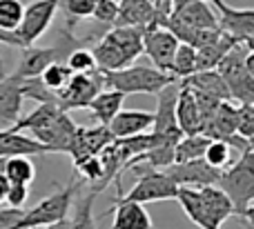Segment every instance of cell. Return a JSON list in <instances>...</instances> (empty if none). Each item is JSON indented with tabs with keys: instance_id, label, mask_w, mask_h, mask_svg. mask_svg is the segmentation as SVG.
I'll use <instances>...</instances> for the list:
<instances>
[{
	"instance_id": "cell-1",
	"label": "cell",
	"mask_w": 254,
	"mask_h": 229,
	"mask_svg": "<svg viewBox=\"0 0 254 229\" xmlns=\"http://www.w3.org/2000/svg\"><path fill=\"white\" fill-rule=\"evenodd\" d=\"M92 51L101 71L123 69L143 53V29H138V27H112L96 40Z\"/></svg>"
},
{
	"instance_id": "cell-2",
	"label": "cell",
	"mask_w": 254,
	"mask_h": 229,
	"mask_svg": "<svg viewBox=\"0 0 254 229\" xmlns=\"http://www.w3.org/2000/svg\"><path fill=\"white\" fill-rule=\"evenodd\" d=\"M103 76H105V87L119 89L125 96L127 93H152V96H156L163 87L179 80L174 74L161 71L154 65H127L123 69L103 71Z\"/></svg>"
},
{
	"instance_id": "cell-3",
	"label": "cell",
	"mask_w": 254,
	"mask_h": 229,
	"mask_svg": "<svg viewBox=\"0 0 254 229\" xmlns=\"http://www.w3.org/2000/svg\"><path fill=\"white\" fill-rule=\"evenodd\" d=\"M250 49V40H239L216 65V71L223 76L228 85L230 98L237 100L239 105L250 102L254 105V76L246 67V53Z\"/></svg>"
},
{
	"instance_id": "cell-4",
	"label": "cell",
	"mask_w": 254,
	"mask_h": 229,
	"mask_svg": "<svg viewBox=\"0 0 254 229\" xmlns=\"http://www.w3.org/2000/svg\"><path fill=\"white\" fill-rule=\"evenodd\" d=\"M216 185L232 198L237 216H241L243 209L254 203V149L241 151L237 163L221 172Z\"/></svg>"
},
{
	"instance_id": "cell-5",
	"label": "cell",
	"mask_w": 254,
	"mask_h": 229,
	"mask_svg": "<svg viewBox=\"0 0 254 229\" xmlns=\"http://www.w3.org/2000/svg\"><path fill=\"white\" fill-rule=\"evenodd\" d=\"M136 174V183L127 194H119L116 198L121 200H134V203H161V200H176L179 185L167 176L163 169L152 167H131Z\"/></svg>"
},
{
	"instance_id": "cell-6",
	"label": "cell",
	"mask_w": 254,
	"mask_h": 229,
	"mask_svg": "<svg viewBox=\"0 0 254 229\" xmlns=\"http://www.w3.org/2000/svg\"><path fill=\"white\" fill-rule=\"evenodd\" d=\"M74 196H76V181H71L67 187L54 191L52 196L43 198L31 209H27L25 216L16 223L13 229H40L45 225H52V223L65 221L71 205H74Z\"/></svg>"
},
{
	"instance_id": "cell-7",
	"label": "cell",
	"mask_w": 254,
	"mask_h": 229,
	"mask_svg": "<svg viewBox=\"0 0 254 229\" xmlns=\"http://www.w3.org/2000/svg\"><path fill=\"white\" fill-rule=\"evenodd\" d=\"M101 89H105V76L101 69L89 74H71L67 85L58 92V107L63 111L87 109Z\"/></svg>"
},
{
	"instance_id": "cell-8",
	"label": "cell",
	"mask_w": 254,
	"mask_h": 229,
	"mask_svg": "<svg viewBox=\"0 0 254 229\" xmlns=\"http://www.w3.org/2000/svg\"><path fill=\"white\" fill-rule=\"evenodd\" d=\"M63 0H31L25 4V13H22V22L18 27V36H20L22 45L29 47L36 45L45 36V31L52 27V20L56 11L61 9Z\"/></svg>"
},
{
	"instance_id": "cell-9",
	"label": "cell",
	"mask_w": 254,
	"mask_h": 229,
	"mask_svg": "<svg viewBox=\"0 0 254 229\" xmlns=\"http://www.w3.org/2000/svg\"><path fill=\"white\" fill-rule=\"evenodd\" d=\"M181 40L163 25H149L143 29V53L152 60L154 67L172 74V62Z\"/></svg>"
},
{
	"instance_id": "cell-10",
	"label": "cell",
	"mask_w": 254,
	"mask_h": 229,
	"mask_svg": "<svg viewBox=\"0 0 254 229\" xmlns=\"http://www.w3.org/2000/svg\"><path fill=\"white\" fill-rule=\"evenodd\" d=\"M179 89H181V80H174V83H170L156 93V111H154V125H152L154 134H158L163 138H172V140H181V136H183L179 120H176Z\"/></svg>"
},
{
	"instance_id": "cell-11",
	"label": "cell",
	"mask_w": 254,
	"mask_h": 229,
	"mask_svg": "<svg viewBox=\"0 0 254 229\" xmlns=\"http://www.w3.org/2000/svg\"><path fill=\"white\" fill-rule=\"evenodd\" d=\"M163 172H167V176L179 187L201 189V187L207 185H216L223 169L212 167L210 163H205V158H196V160H183V163H172Z\"/></svg>"
},
{
	"instance_id": "cell-12",
	"label": "cell",
	"mask_w": 254,
	"mask_h": 229,
	"mask_svg": "<svg viewBox=\"0 0 254 229\" xmlns=\"http://www.w3.org/2000/svg\"><path fill=\"white\" fill-rule=\"evenodd\" d=\"M219 11V27L239 40H254V9L243 7L237 9L225 0H212Z\"/></svg>"
},
{
	"instance_id": "cell-13",
	"label": "cell",
	"mask_w": 254,
	"mask_h": 229,
	"mask_svg": "<svg viewBox=\"0 0 254 229\" xmlns=\"http://www.w3.org/2000/svg\"><path fill=\"white\" fill-rule=\"evenodd\" d=\"M114 140L116 138H114V134L110 132L107 125L98 123V127H76L67 154L71 156V160H78L89 154H101V151Z\"/></svg>"
},
{
	"instance_id": "cell-14",
	"label": "cell",
	"mask_w": 254,
	"mask_h": 229,
	"mask_svg": "<svg viewBox=\"0 0 254 229\" xmlns=\"http://www.w3.org/2000/svg\"><path fill=\"white\" fill-rule=\"evenodd\" d=\"M170 18L192 29H219V13L210 0H192L170 11Z\"/></svg>"
},
{
	"instance_id": "cell-15",
	"label": "cell",
	"mask_w": 254,
	"mask_h": 229,
	"mask_svg": "<svg viewBox=\"0 0 254 229\" xmlns=\"http://www.w3.org/2000/svg\"><path fill=\"white\" fill-rule=\"evenodd\" d=\"M74 132H76L74 120L67 116V111H61L54 123L34 132V138L47 147L49 154H67V149L71 145V138H74Z\"/></svg>"
},
{
	"instance_id": "cell-16",
	"label": "cell",
	"mask_w": 254,
	"mask_h": 229,
	"mask_svg": "<svg viewBox=\"0 0 254 229\" xmlns=\"http://www.w3.org/2000/svg\"><path fill=\"white\" fill-rule=\"evenodd\" d=\"M105 214H114L112 229H156L149 212L143 207V203L116 198L114 207L107 209Z\"/></svg>"
},
{
	"instance_id": "cell-17",
	"label": "cell",
	"mask_w": 254,
	"mask_h": 229,
	"mask_svg": "<svg viewBox=\"0 0 254 229\" xmlns=\"http://www.w3.org/2000/svg\"><path fill=\"white\" fill-rule=\"evenodd\" d=\"M152 125H154V111L121 109L119 114L112 118V123L107 125V127L114 134V138H127V136H134V134L149 132Z\"/></svg>"
},
{
	"instance_id": "cell-18",
	"label": "cell",
	"mask_w": 254,
	"mask_h": 229,
	"mask_svg": "<svg viewBox=\"0 0 254 229\" xmlns=\"http://www.w3.org/2000/svg\"><path fill=\"white\" fill-rule=\"evenodd\" d=\"M49 154V149L38 142L34 136H22V132L2 129L0 132V160L11 158V156H43Z\"/></svg>"
},
{
	"instance_id": "cell-19",
	"label": "cell",
	"mask_w": 254,
	"mask_h": 229,
	"mask_svg": "<svg viewBox=\"0 0 254 229\" xmlns=\"http://www.w3.org/2000/svg\"><path fill=\"white\" fill-rule=\"evenodd\" d=\"M22 78L16 74L0 78V120L7 125H13L20 118V107H22Z\"/></svg>"
},
{
	"instance_id": "cell-20",
	"label": "cell",
	"mask_w": 254,
	"mask_h": 229,
	"mask_svg": "<svg viewBox=\"0 0 254 229\" xmlns=\"http://www.w3.org/2000/svg\"><path fill=\"white\" fill-rule=\"evenodd\" d=\"M176 120L183 134H198L203 129L201 109H198L196 96H194L192 87L181 83L179 89V100H176Z\"/></svg>"
},
{
	"instance_id": "cell-21",
	"label": "cell",
	"mask_w": 254,
	"mask_h": 229,
	"mask_svg": "<svg viewBox=\"0 0 254 229\" xmlns=\"http://www.w3.org/2000/svg\"><path fill=\"white\" fill-rule=\"evenodd\" d=\"M201 196H203V203H205L207 216H210L212 225L216 229H221V225H223L230 216H237V207H234L232 198H230L219 185L201 187Z\"/></svg>"
},
{
	"instance_id": "cell-22",
	"label": "cell",
	"mask_w": 254,
	"mask_h": 229,
	"mask_svg": "<svg viewBox=\"0 0 254 229\" xmlns=\"http://www.w3.org/2000/svg\"><path fill=\"white\" fill-rule=\"evenodd\" d=\"M239 43V38H234L232 34L221 29L219 38H214L212 43L203 45L196 49V71H207V69H216V65L221 62V58Z\"/></svg>"
},
{
	"instance_id": "cell-23",
	"label": "cell",
	"mask_w": 254,
	"mask_h": 229,
	"mask_svg": "<svg viewBox=\"0 0 254 229\" xmlns=\"http://www.w3.org/2000/svg\"><path fill=\"white\" fill-rule=\"evenodd\" d=\"M181 209L185 212V216L194 223L198 229H216L212 225L210 216H207L205 203H203L201 189H194V187H179V194H176Z\"/></svg>"
},
{
	"instance_id": "cell-24",
	"label": "cell",
	"mask_w": 254,
	"mask_h": 229,
	"mask_svg": "<svg viewBox=\"0 0 254 229\" xmlns=\"http://www.w3.org/2000/svg\"><path fill=\"white\" fill-rule=\"evenodd\" d=\"M123 102H125V93L119 92V89H112L105 87L94 96V100L89 102L87 109L94 114V118L98 120L101 125H110L112 118L123 109Z\"/></svg>"
},
{
	"instance_id": "cell-25",
	"label": "cell",
	"mask_w": 254,
	"mask_h": 229,
	"mask_svg": "<svg viewBox=\"0 0 254 229\" xmlns=\"http://www.w3.org/2000/svg\"><path fill=\"white\" fill-rule=\"evenodd\" d=\"M185 85H190L192 89L201 93H207V96L216 98V100H232L228 92V85H225L223 76L216 69H207V71H194L192 76L183 78Z\"/></svg>"
},
{
	"instance_id": "cell-26",
	"label": "cell",
	"mask_w": 254,
	"mask_h": 229,
	"mask_svg": "<svg viewBox=\"0 0 254 229\" xmlns=\"http://www.w3.org/2000/svg\"><path fill=\"white\" fill-rule=\"evenodd\" d=\"M61 111L63 109L58 105H54V102H38V107H36L34 111H29L27 116H20L13 125H9V129H13V132H31L34 134V132H38V129L47 127L49 123H54Z\"/></svg>"
},
{
	"instance_id": "cell-27",
	"label": "cell",
	"mask_w": 254,
	"mask_h": 229,
	"mask_svg": "<svg viewBox=\"0 0 254 229\" xmlns=\"http://www.w3.org/2000/svg\"><path fill=\"white\" fill-rule=\"evenodd\" d=\"M212 138L205 136L203 132L198 134H183L181 140L176 142V149H174V163H183V160H196L203 158L205 154L207 145H210Z\"/></svg>"
},
{
	"instance_id": "cell-28",
	"label": "cell",
	"mask_w": 254,
	"mask_h": 229,
	"mask_svg": "<svg viewBox=\"0 0 254 229\" xmlns=\"http://www.w3.org/2000/svg\"><path fill=\"white\" fill-rule=\"evenodd\" d=\"M0 169L9 183H20V185H31L36 178V167L29 160V156H11V158L0 160Z\"/></svg>"
},
{
	"instance_id": "cell-29",
	"label": "cell",
	"mask_w": 254,
	"mask_h": 229,
	"mask_svg": "<svg viewBox=\"0 0 254 229\" xmlns=\"http://www.w3.org/2000/svg\"><path fill=\"white\" fill-rule=\"evenodd\" d=\"M196 71V47L188 43H179L174 53V62H172V74L179 80L188 78Z\"/></svg>"
},
{
	"instance_id": "cell-30",
	"label": "cell",
	"mask_w": 254,
	"mask_h": 229,
	"mask_svg": "<svg viewBox=\"0 0 254 229\" xmlns=\"http://www.w3.org/2000/svg\"><path fill=\"white\" fill-rule=\"evenodd\" d=\"M20 87H22V96L29 98V100L54 102V105H58V92L49 89L47 85L40 80V76H36V78H22Z\"/></svg>"
},
{
	"instance_id": "cell-31",
	"label": "cell",
	"mask_w": 254,
	"mask_h": 229,
	"mask_svg": "<svg viewBox=\"0 0 254 229\" xmlns=\"http://www.w3.org/2000/svg\"><path fill=\"white\" fill-rule=\"evenodd\" d=\"M25 0H0V29L16 31L22 22Z\"/></svg>"
},
{
	"instance_id": "cell-32",
	"label": "cell",
	"mask_w": 254,
	"mask_h": 229,
	"mask_svg": "<svg viewBox=\"0 0 254 229\" xmlns=\"http://www.w3.org/2000/svg\"><path fill=\"white\" fill-rule=\"evenodd\" d=\"M98 0H63L61 9L67 16V27L74 29V25L78 20H85V18H92L94 9H96Z\"/></svg>"
},
{
	"instance_id": "cell-33",
	"label": "cell",
	"mask_w": 254,
	"mask_h": 229,
	"mask_svg": "<svg viewBox=\"0 0 254 229\" xmlns=\"http://www.w3.org/2000/svg\"><path fill=\"white\" fill-rule=\"evenodd\" d=\"M71 74H74V71L69 69V65H67V62L56 60V62H52V65L45 67V71L40 74V80H43L49 89L61 92V89L67 85V80L71 78Z\"/></svg>"
},
{
	"instance_id": "cell-34",
	"label": "cell",
	"mask_w": 254,
	"mask_h": 229,
	"mask_svg": "<svg viewBox=\"0 0 254 229\" xmlns=\"http://www.w3.org/2000/svg\"><path fill=\"white\" fill-rule=\"evenodd\" d=\"M74 169L78 176H83L87 183L98 185L103 178V163H101V156L98 154H89V156H83V158L74 160Z\"/></svg>"
},
{
	"instance_id": "cell-35",
	"label": "cell",
	"mask_w": 254,
	"mask_h": 229,
	"mask_svg": "<svg viewBox=\"0 0 254 229\" xmlns=\"http://www.w3.org/2000/svg\"><path fill=\"white\" fill-rule=\"evenodd\" d=\"M232 151L234 149L225 140L212 138L210 145H207V149H205V154H203V158H205V163H210L212 167L225 169L230 165V160H232Z\"/></svg>"
},
{
	"instance_id": "cell-36",
	"label": "cell",
	"mask_w": 254,
	"mask_h": 229,
	"mask_svg": "<svg viewBox=\"0 0 254 229\" xmlns=\"http://www.w3.org/2000/svg\"><path fill=\"white\" fill-rule=\"evenodd\" d=\"M67 65L74 74H89V71H96L98 65H96V58H94V51L87 47H76L74 51L67 56Z\"/></svg>"
},
{
	"instance_id": "cell-37",
	"label": "cell",
	"mask_w": 254,
	"mask_h": 229,
	"mask_svg": "<svg viewBox=\"0 0 254 229\" xmlns=\"http://www.w3.org/2000/svg\"><path fill=\"white\" fill-rule=\"evenodd\" d=\"M94 198H96V191H89V194L78 203L76 214H74V221L69 223V229H96V221H94V214H92Z\"/></svg>"
},
{
	"instance_id": "cell-38",
	"label": "cell",
	"mask_w": 254,
	"mask_h": 229,
	"mask_svg": "<svg viewBox=\"0 0 254 229\" xmlns=\"http://www.w3.org/2000/svg\"><path fill=\"white\" fill-rule=\"evenodd\" d=\"M116 16H119V0H98L96 9H94L92 18L101 25H112L114 27Z\"/></svg>"
},
{
	"instance_id": "cell-39",
	"label": "cell",
	"mask_w": 254,
	"mask_h": 229,
	"mask_svg": "<svg viewBox=\"0 0 254 229\" xmlns=\"http://www.w3.org/2000/svg\"><path fill=\"white\" fill-rule=\"evenodd\" d=\"M237 132L241 134L243 138H252L254 136V105L250 102H243L239 105V125Z\"/></svg>"
},
{
	"instance_id": "cell-40",
	"label": "cell",
	"mask_w": 254,
	"mask_h": 229,
	"mask_svg": "<svg viewBox=\"0 0 254 229\" xmlns=\"http://www.w3.org/2000/svg\"><path fill=\"white\" fill-rule=\"evenodd\" d=\"M27 198H29V185L11 183V187H9V191H7V200H4V203H7L9 207H22V205L27 203Z\"/></svg>"
},
{
	"instance_id": "cell-41",
	"label": "cell",
	"mask_w": 254,
	"mask_h": 229,
	"mask_svg": "<svg viewBox=\"0 0 254 229\" xmlns=\"http://www.w3.org/2000/svg\"><path fill=\"white\" fill-rule=\"evenodd\" d=\"M22 216H25L22 207H2L0 209V229H13Z\"/></svg>"
},
{
	"instance_id": "cell-42",
	"label": "cell",
	"mask_w": 254,
	"mask_h": 229,
	"mask_svg": "<svg viewBox=\"0 0 254 229\" xmlns=\"http://www.w3.org/2000/svg\"><path fill=\"white\" fill-rule=\"evenodd\" d=\"M9 187H11V183H9V178L4 176V172L0 169V205H4V200H7Z\"/></svg>"
},
{
	"instance_id": "cell-43",
	"label": "cell",
	"mask_w": 254,
	"mask_h": 229,
	"mask_svg": "<svg viewBox=\"0 0 254 229\" xmlns=\"http://www.w3.org/2000/svg\"><path fill=\"white\" fill-rule=\"evenodd\" d=\"M241 218H246V221H248V223H250V225L254 227V203H252V205H248V207L243 209Z\"/></svg>"
},
{
	"instance_id": "cell-44",
	"label": "cell",
	"mask_w": 254,
	"mask_h": 229,
	"mask_svg": "<svg viewBox=\"0 0 254 229\" xmlns=\"http://www.w3.org/2000/svg\"><path fill=\"white\" fill-rule=\"evenodd\" d=\"M40 229H69V221H58V223H52V225H45V227H40Z\"/></svg>"
},
{
	"instance_id": "cell-45",
	"label": "cell",
	"mask_w": 254,
	"mask_h": 229,
	"mask_svg": "<svg viewBox=\"0 0 254 229\" xmlns=\"http://www.w3.org/2000/svg\"><path fill=\"white\" fill-rule=\"evenodd\" d=\"M185 2H192V0H172V9L181 7V4H185ZM210 2H212V0H210Z\"/></svg>"
},
{
	"instance_id": "cell-46",
	"label": "cell",
	"mask_w": 254,
	"mask_h": 229,
	"mask_svg": "<svg viewBox=\"0 0 254 229\" xmlns=\"http://www.w3.org/2000/svg\"><path fill=\"white\" fill-rule=\"evenodd\" d=\"M7 76V71H4V65H2V58H0V78H4Z\"/></svg>"
},
{
	"instance_id": "cell-47",
	"label": "cell",
	"mask_w": 254,
	"mask_h": 229,
	"mask_svg": "<svg viewBox=\"0 0 254 229\" xmlns=\"http://www.w3.org/2000/svg\"><path fill=\"white\" fill-rule=\"evenodd\" d=\"M154 4H156V7H161V4H165V2H172V0H152Z\"/></svg>"
},
{
	"instance_id": "cell-48",
	"label": "cell",
	"mask_w": 254,
	"mask_h": 229,
	"mask_svg": "<svg viewBox=\"0 0 254 229\" xmlns=\"http://www.w3.org/2000/svg\"><path fill=\"white\" fill-rule=\"evenodd\" d=\"M248 142H250V149H254V136H252V138H248Z\"/></svg>"
}]
</instances>
